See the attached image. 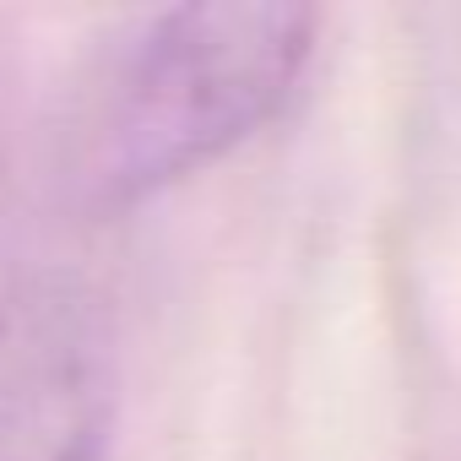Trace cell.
<instances>
[{
    "mask_svg": "<svg viewBox=\"0 0 461 461\" xmlns=\"http://www.w3.org/2000/svg\"><path fill=\"white\" fill-rule=\"evenodd\" d=\"M315 28L321 12L299 0H190L152 17L93 109V195L131 206L250 141L304 77Z\"/></svg>",
    "mask_w": 461,
    "mask_h": 461,
    "instance_id": "6da1fadb",
    "label": "cell"
},
{
    "mask_svg": "<svg viewBox=\"0 0 461 461\" xmlns=\"http://www.w3.org/2000/svg\"><path fill=\"white\" fill-rule=\"evenodd\" d=\"M114 418V364L98 299L71 277L0 294V461H98Z\"/></svg>",
    "mask_w": 461,
    "mask_h": 461,
    "instance_id": "7a4b0ae2",
    "label": "cell"
}]
</instances>
